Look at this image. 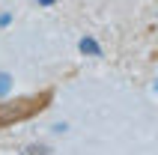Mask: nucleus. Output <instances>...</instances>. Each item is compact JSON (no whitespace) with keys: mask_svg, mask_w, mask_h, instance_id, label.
Listing matches in <instances>:
<instances>
[{"mask_svg":"<svg viewBox=\"0 0 158 155\" xmlns=\"http://www.w3.org/2000/svg\"><path fill=\"white\" fill-rule=\"evenodd\" d=\"M54 102V86H45L33 95H15V98H3L0 102V128H12L18 122H27L45 113Z\"/></svg>","mask_w":158,"mask_h":155,"instance_id":"f257e3e1","label":"nucleus"}]
</instances>
